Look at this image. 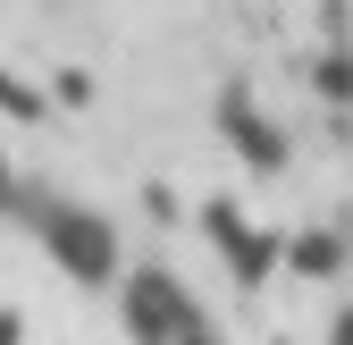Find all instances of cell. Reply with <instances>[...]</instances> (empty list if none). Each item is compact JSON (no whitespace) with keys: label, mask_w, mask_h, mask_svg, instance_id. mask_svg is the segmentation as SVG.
I'll list each match as a JSON object with an SVG mask.
<instances>
[{"label":"cell","mask_w":353,"mask_h":345,"mask_svg":"<svg viewBox=\"0 0 353 345\" xmlns=\"http://www.w3.org/2000/svg\"><path fill=\"white\" fill-rule=\"evenodd\" d=\"M126 320H135L143 345H185V337H202L194 312H185V295H176V278H160V270H143L135 286H126Z\"/></svg>","instance_id":"1"},{"label":"cell","mask_w":353,"mask_h":345,"mask_svg":"<svg viewBox=\"0 0 353 345\" xmlns=\"http://www.w3.org/2000/svg\"><path fill=\"white\" fill-rule=\"evenodd\" d=\"M51 253L76 270V278H110L118 253H110V228L93 219V210H51Z\"/></svg>","instance_id":"2"},{"label":"cell","mask_w":353,"mask_h":345,"mask_svg":"<svg viewBox=\"0 0 353 345\" xmlns=\"http://www.w3.org/2000/svg\"><path fill=\"white\" fill-rule=\"evenodd\" d=\"M210 228H219V244H228V262H236V278H261V270L278 262V244H261V236H252V228L236 219L228 202H210Z\"/></svg>","instance_id":"3"},{"label":"cell","mask_w":353,"mask_h":345,"mask_svg":"<svg viewBox=\"0 0 353 345\" xmlns=\"http://www.w3.org/2000/svg\"><path fill=\"white\" fill-rule=\"evenodd\" d=\"M219 118H228V135H236V152H244L252 168H278V152H286V144H278L270 126H261V118H252V110L236 101V93H228V110H219Z\"/></svg>","instance_id":"4"},{"label":"cell","mask_w":353,"mask_h":345,"mask_svg":"<svg viewBox=\"0 0 353 345\" xmlns=\"http://www.w3.org/2000/svg\"><path fill=\"white\" fill-rule=\"evenodd\" d=\"M294 262H303V270H336V244H328V236H303Z\"/></svg>","instance_id":"5"},{"label":"cell","mask_w":353,"mask_h":345,"mask_svg":"<svg viewBox=\"0 0 353 345\" xmlns=\"http://www.w3.org/2000/svg\"><path fill=\"white\" fill-rule=\"evenodd\" d=\"M0 110H9V118H42V101L26 93V84H9V76H0Z\"/></svg>","instance_id":"6"},{"label":"cell","mask_w":353,"mask_h":345,"mask_svg":"<svg viewBox=\"0 0 353 345\" xmlns=\"http://www.w3.org/2000/svg\"><path fill=\"white\" fill-rule=\"evenodd\" d=\"M328 345H353V312H336V328H328Z\"/></svg>","instance_id":"7"},{"label":"cell","mask_w":353,"mask_h":345,"mask_svg":"<svg viewBox=\"0 0 353 345\" xmlns=\"http://www.w3.org/2000/svg\"><path fill=\"white\" fill-rule=\"evenodd\" d=\"M185 345H210V337H185Z\"/></svg>","instance_id":"8"}]
</instances>
